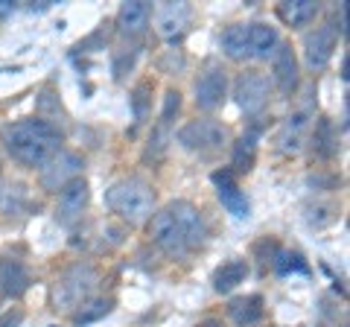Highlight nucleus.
I'll list each match as a JSON object with an SVG mask.
<instances>
[{
    "mask_svg": "<svg viewBox=\"0 0 350 327\" xmlns=\"http://www.w3.org/2000/svg\"><path fill=\"white\" fill-rule=\"evenodd\" d=\"M21 322H24V313H21V310H9L3 319H0V327H18Z\"/></svg>",
    "mask_w": 350,
    "mask_h": 327,
    "instance_id": "7c9ffc66",
    "label": "nucleus"
},
{
    "mask_svg": "<svg viewBox=\"0 0 350 327\" xmlns=\"http://www.w3.org/2000/svg\"><path fill=\"white\" fill-rule=\"evenodd\" d=\"M228 129L219 123V120L202 117V120H190L178 129V144L190 152H199V155H213V152L228 146Z\"/></svg>",
    "mask_w": 350,
    "mask_h": 327,
    "instance_id": "39448f33",
    "label": "nucleus"
},
{
    "mask_svg": "<svg viewBox=\"0 0 350 327\" xmlns=\"http://www.w3.org/2000/svg\"><path fill=\"white\" fill-rule=\"evenodd\" d=\"M149 237L163 254L170 257H187L204 243V220L196 205L190 202H170L167 208H161L149 222Z\"/></svg>",
    "mask_w": 350,
    "mask_h": 327,
    "instance_id": "f257e3e1",
    "label": "nucleus"
},
{
    "mask_svg": "<svg viewBox=\"0 0 350 327\" xmlns=\"http://www.w3.org/2000/svg\"><path fill=\"white\" fill-rule=\"evenodd\" d=\"M336 149H338V138H336V129L330 123V117H319L315 132H312V152L319 158H333Z\"/></svg>",
    "mask_w": 350,
    "mask_h": 327,
    "instance_id": "5701e85b",
    "label": "nucleus"
},
{
    "mask_svg": "<svg viewBox=\"0 0 350 327\" xmlns=\"http://www.w3.org/2000/svg\"><path fill=\"white\" fill-rule=\"evenodd\" d=\"M149 18H152L149 3H144V0H129L117 12V29L123 32L126 38H137L140 32L149 27Z\"/></svg>",
    "mask_w": 350,
    "mask_h": 327,
    "instance_id": "4468645a",
    "label": "nucleus"
},
{
    "mask_svg": "<svg viewBox=\"0 0 350 327\" xmlns=\"http://www.w3.org/2000/svg\"><path fill=\"white\" fill-rule=\"evenodd\" d=\"M228 96V70L219 62H207L196 79V105L202 112H216Z\"/></svg>",
    "mask_w": 350,
    "mask_h": 327,
    "instance_id": "0eeeda50",
    "label": "nucleus"
},
{
    "mask_svg": "<svg viewBox=\"0 0 350 327\" xmlns=\"http://www.w3.org/2000/svg\"><path fill=\"white\" fill-rule=\"evenodd\" d=\"M222 53L234 62L251 59V53H248V24H231L222 32Z\"/></svg>",
    "mask_w": 350,
    "mask_h": 327,
    "instance_id": "6ab92c4d",
    "label": "nucleus"
},
{
    "mask_svg": "<svg viewBox=\"0 0 350 327\" xmlns=\"http://www.w3.org/2000/svg\"><path fill=\"white\" fill-rule=\"evenodd\" d=\"M0 144L24 167H41L50 155L62 149V132L44 117H24L0 126Z\"/></svg>",
    "mask_w": 350,
    "mask_h": 327,
    "instance_id": "f03ea898",
    "label": "nucleus"
},
{
    "mask_svg": "<svg viewBox=\"0 0 350 327\" xmlns=\"http://www.w3.org/2000/svg\"><path fill=\"white\" fill-rule=\"evenodd\" d=\"M196 327H222V322H219V319H204V322H199Z\"/></svg>",
    "mask_w": 350,
    "mask_h": 327,
    "instance_id": "2f4dec72",
    "label": "nucleus"
},
{
    "mask_svg": "<svg viewBox=\"0 0 350 327\" xmlns=\"http://www.w3.org/2000/svg\"><path fill=\"white\" fill-rule=\"evenodd\" d=\"M248 278V263L245 260H228V263H222L216 269L213 275V289L216 292H231L234 287H239Z\"/></svg>",
    "mask_w": 350,
    "mask_h": 327,
    "instance_id": "4be33fe9",
    "label": "nucleus"
},
{
    "mask_svg": "<svg viewBox=\"0 0 350 327\" xmlns=\"http://www.w3.org/2000/svg\"><path fill=\"white\" fill-rule=\"evenodd\" d=\"M27 187L21 181H3L0 184V213L3 216H21L27 211Z\"/></svg>",
    "mask_w": 350,
    "mask_h": 327,
    "instance_id": "412c9836",
    "label": "nucleus"
},
{
    "mask_svg": "<svg viewBox=\"0 0 350 327\" xmlns=\"http://www.w3.org/2000/svg\"><path fill=\"white\" fill-rule=\"evenodd\" d=\"M304 132H306V114H292L289 120H283L278 132V149L286 152V155L298 152L304 144Z\"/></svg>",
    "mask_w": 350,
    "mask_h": 327,
    "instance_id": "a211bd4d",
    "label": "nucleus"
},
{
    "mask_svg": "<svg viewBox=\"0 0 350 327\" xmlns=\"http://www.w3.org/2000/svg\"><path fill=\"white\" fill-rule=\"evenodd\" d=\"M271 73H275V82L283 94H292L298 88V59H295V50L289 44H280L271 56Z\"/></svg>",
    "mask_w": 350,
    "mask_h": 327,
    "instance_id": "2eb2a0df",
    "label": "nucleus"
},
{
    "mask_svg": "<svg viewBox=\"0 0 350 327\" xmlns=\"http://www.w3.org/2000/svg\"><path fill=\"white\" fill-rule=\"evenodd\" d=\"M88 199H91V190H88L85 179H73L70 184H64L59 190V208H56V220L59 225L70 228L82 220V213L88 208Z\"/></svg>",
    "mask_w": 350,
    "mask_h": 327,
    "instance_id": "9b49d317",
    "label": "nucleus"
},
{
    "mask_svg": "<svg viewBox=\"0 0 350 327\" xmlns=\"http://www.w3.org/2000/svg\"><path fill=\"white\" fill-rule=\"evenodd\" d=\"M336 24H321L304 36V62L310 70H324L336 53Z\"/></svg>",
    "mask_w": 350,
    "mask_h": 327,
    "instance_id": "9d476101",
    "label": "nucleus"
},
{
    "mask_svg": "<svg viewBox=\"0 0 350 327\" xmlns=\"http://www.w3.org/2000/svg\"><path fill=\"white\" fill-rule=\"evenodd\" d=\"M228 315L234 319L237 327H251L262 319V298L260 296H243L228 304Z\"/></svg>",
    "mask_w": 350,
    "mask_h": 327,
    "instance_id": "f3484780",
    "label": "nucleus"
},
{
    "mask_svg": "<svg viewBox=\"0 0 350 327\" xmlns=\"http://www.w3.org/2000/svg\"><path fill=\"white\" fill-rule=\"evenodd\" d=\"M213 184H216L219 202L228 208V213H234L237 220H245L248 216V199H245V193L237 187L234 172L231 170H216L213 172Z\"/></svg>",
    "mask_w": 350,
    "mask_h": 327,
    "instance_id": "f8f14e48",
    "label": "nucleus"
},
{
    "mask_svg": "<svg viewBox=\"0 0 350 327\" xmlns=\"http://www.w3.org/2000/svg\"><path fill=\"white\" fill-rule=\"evenodd\" d=\"M234 103L239 105V112L245 114H260L269 103V79L257 70H245L237 76L234 85Z\"/></svg>",
    "mask_w": 350,
    "mask_h": 327,
    "instance_id": "1a4fd4ad",
    "label": "nucleus"
},
{
    "mask_svg": "<svg viewBox=\"0 0 350 327\" xmlns=\"http://www.w3.org/2000/svg\"><path fill=\"white\" fill-rule=\"evenodd\" d=\"M152 85L149 82H140L135 91H131V112H135V120L144 123L146 114H149V103H152Z\"/></svg>",
    "mask_w": 350,
    "mask_h": 327,
    "instance_id": "cd10ccee",
    "label": "nucleus"
},
{
    "mask_svg": "<svg viewBox=\"0 0 350 327\" xmlns=\"http://www.w3.org/2000/svg\"><path fill=\"white\" fill-rule=\"evenodd\" d=\"M0 170H3V161H0Z\"/></svg>",
    "mask_w": 350,
    "mask_h": 327,
    "instance_id": "473e14b6",
    "label": "nucleus"
},
{
    "mask_svg": "<svg viewBox=\"0 0 350 327\" xmlns=\"http://www.w3.org/2000/svg\"><path fill=\"white\" fill-rule=\"evenodd\" d=\"M135 59H137V44L120 47L114 53V79H123V76L135 68Z\"/></svg>",
    "mask_w": 350,
    "mask_h": 327,
    "instance_id": "c85d7f7f",
    "label": "nucleus"
},
{
    "mask_svg": "<svg viewBox=\"0 0 350 327\" xmlns=\"http://www.w3.org/2000/svg\"><path fill=\"white\" fill-rule=\"evenodd\" d=\"M152 21H155V29L163 41H178L193 21V6L184 0H167V3H158L152 9Z\"/></svg>",
    "mask_w": 350,
    "mask_h": 327,
    "instance_id": "6e6552de",
    "label": "nucleus"
},
{
    "mask_svg": "<svg viewBox=\"0 0 350 327\" xmlns=\"http://www.w3.org/2000/svg\"><path fill=\"white\" fill-rule=\"evenodd\" d=\"M278 47H280L278 27L266 24V21L248 24V53H251V59H271Z\"/></svg>",
    "mask_w": 350,
    "mask_h": 327,
    "instance_id": "ddd939ff",
    "label": "nucleus"
},
{
    "mask_svg": "<svg viewBox=\"0 0 350 327\" xmlns=\"http://www.w3.org/2000/svg\"><path fill=\"white\" fill-rule=\"evenodd\" d=\"M29 289V272L15 257H0V292L6 298H21Z\"/></svg>",
    "mask_w": 350,
    "mask_h": 327,
    "instance_id": "dca6fc26",
    "label": "nucleus"
},
{
    "mask_svg": "<svg viewBox=\"0 0 350 327\" xmlns=\"http://www.w3.org/2000/svg\"><path fill=\"white\" fill-rule=\"evenodd\" d=\"M178 112H181V94L167 91V96H163V108H161V123H172Z\"/></svg>",
    "mask_w": 350,
    "mask_h": 327,
    "instance_id": "c756f323",
    "label": "nucleus"
},
{
    "mask_svg": "<svg viewBox=\"0 0 350 327\" xmlns=\"http://www.w3.org/2000/svg\"><path fill=\"white\" fill-rule=\"evenodd\" d=\"M85 167V158L79 152H70V149H59L56 155H50L47 161L41 164V172H38V181L44 190L50 193H59L64 184H70L73 179H79V172Z\"/></svg>",
    "mask_w": 350,
    "mask_h": 327,
    "instance_id": "423d86ee",
    "label": "nucleus"
},
{
    "mask_svg": "<svg viewBox=\"0 0 350 327\" xmlns=\"http://www.w3.org/2000/svg\"><path fill=\"white\" fill-rule=\"evenodd\" d=\"M111 310H114V301H111V298H91V301H85L82 307L73 310V324H76V327L94 324V322L105 319V315L111 313Z\"/></svg>",
    "mask_w": 350,
    "mask_h": 327,
    "instance_id": "b1692460",
    "label": "nucleus"
},
{
    "mask_svg": "<svg viewBox=\"0 0 350 327\" xmlns=\"http://www.w3.org/2000/svg\"><path fill=\"white\" fill-rule=\"evenodd\" d=\"M170 123H161L158 120V126L152 129V138H149V146H146V161H161L163 158V152H167L170 146Z\"/></svg>",
    "mask_w": 350,
    "mask_h": 327,
    "instance_id": "a878e982",
    "label": "nucleus"
},
{
    "mask_svg": "<svg viewBox=\"0 0 350 327\" xmlns=\"http://www.w3.org/2000/svg\"><path fill=\"white\" fill-rule=\"evenodd\" d=\"M254 152H257V132H248V135H243L234 144V161H231V167L237 172H248L251 167H254Z\"/></svg>",
    "mask_w": 350,
    "mask_h": 327,
    "instance_id": "393cba45",
    "label": "nucleus"
},
{
    "mask_svg": "<svg viewBox=\"0 0 350 327\" xmlns=\"http://www.w3.org/2000/svg\"><path fill=\"white\" fill-rule=\"evenodd\" d=\"M319 9L321 6L315 3V0H286V3L278 6V12L289 27H306L310 21H315Z\"/></svg>",
    "mask_w": 350,
    "mask_h": 327,
    "instance_id": "aec40b11",
    "label": "nucleus"
},
{
    "mask_svg": "<svg viewBox=\"0 0 350 327\" xmlns=\"http://www.w3.org/2000/svg\"><path fill=\"white\" fill-rule=\"evenodd\" d=\"M100 283V275H96L94 263H88V260H79V263H73L64 275L56 280V289H53V304H56V310H76L82 307L88 301V296L94 292V287Z\"/></svg>",
    "mask_w": 350,
    "mask_h": 327,
    "instance_id": "20e7f679",
    "label": "nucleus"
},
{
    "mask_svg": "<svg viewBox=\"0 0 350 327\" xmlns=\"http://www.w3.org/2000/svg\"><path fill=\"white\" fill-rule=\"evenodd\" d=\"M108 211L129 225H140L155 213V190L144 179H120L105 190Z\"/></svg>",
    "mask_w": 350,
    "mask_h": 327,
    "instance_id": "7ed1b4c3",
    "label": "nucleus"
},
{
    "mask_svg": "<svg viewBox=\"0 0 350 327\" xmlns=\"http://www.w3.org/2000/svg\"><path fill=\"white\" fill-rule=\"evenodd\" d=\"M271 266H275L280 275H289V272H301V275H306V272H310L306 260L298 252H278L275 257H271Z\"/></svg>",
    "mask_w": 350,
    "mask_h": 327,
    "instance_id": "bb28decb",
    "label": "nucleus"
}]
</instances>
